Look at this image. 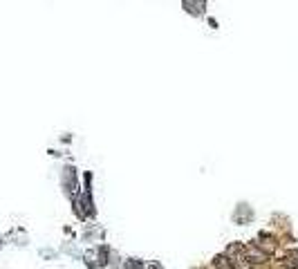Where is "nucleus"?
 Here are the masks:
<instances>
[{
    "instance_id": "1",
    "label": "nucleus",
    "mask_w": 298,
    "mask_h": 269,
    "mask_svg": "<svg viewBox=\"0 0 298 269\" xmlns=\"http://www.w3.org/2000/svg\"><path fill=\"white\" fill-rule=\"evenodd\" d=\"M126 269H141V262H137V260H132V262H128Z\"/></svg>"
}]
</instances>
